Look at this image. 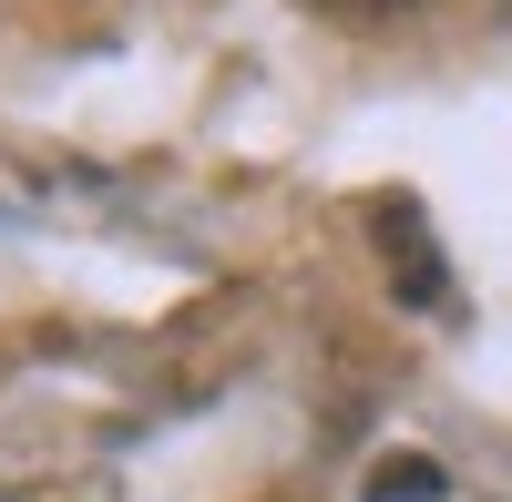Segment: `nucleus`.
<instances>
[{
    "label": "nucleus",
    "instance_id": "nucleus-1",
    "mask_svg": "<svg viewBox=\"0 0 512 502\" xmlns=\"http://www.w3.org/2000/svg\"><path fill=\"white\" fill-rule=\"evenodd\" d=\"M369 236H379V257L400 267L390 287H400L410 308H441V298H451V267H441V246H431V226H420L410 195H379V205H369Z\"/></svg>",
    "mask_w": 512,
    "mask_h": 502
},
{
    "label": "nucleus",
    "instance_id": "nucleus-2",
    "mask_svg": "<svg viewBox=\"0 0 512 502\" xmlns=\"http://www.w3.org/2000/svg\"><path fill=\"white\" fill-rule=\"evenodd\" d=\"M359 502H441V462H379Z\"/></svg>",
    "mask_w": 512,
    "mask_h": 502
},
{
    "label": "nucleus",
    "instance_id": "nucleus-3",
    "mask_svg": "<svg viewBox=\"0 0 512 502\" xmlns=\"http://www.w3.org/2000/svg\"><path fill=\"white\" fill-rule=\"evenodd\" d=\"M328 21H349V31H369V21H400V11H420V0H318Z\"/></svg>",
    "mask_w": 512,
    "mask_h": 502
}]
</instances>
